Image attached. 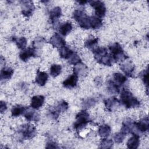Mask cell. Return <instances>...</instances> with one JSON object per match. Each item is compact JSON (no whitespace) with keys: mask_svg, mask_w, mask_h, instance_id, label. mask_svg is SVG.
<instances>
[{"mask_svg":"<svg viewBox=\"0 0 149 149\" xmlns=\"http://www.w3.org/2000/svg\"><path fill=\"white\" fill-rule=\"evenodd\" d=\"M113 81L119 86L123 85L127 81V78L123 74L119 73H115L113 75Z\"/></svg>","mask_w":149,"mask_h":149,"instance_id":"cell-26","label":"cell"},{"mask_svg":"<svg viewBox=\"0 0 149 149\" xmlns=\"http://www.w3.org/2000/svg\"><path fill=\"white\" fill-rule=\"evenodd\" d=\"M36 51L34 48H28L26 49H23L19 54L20 59L26 62L30 58L36 56Z\"/></svg>","mask_w":149,"mask_h":149,"instance_id":"cell-9","label":"cell"},{"mask_svg":"<svg viewBox=\"0 0 149 149\" xmlns=\"http://www.w3.org/2000/svg\"><path fill=\"white\" fill-rule=\"evenodd\" d=\"M142 80L144 82V84L146 85L147 88V91H148V68L147 69L144 70L143 71V74H142Z\"/></svg>","mask_w":149,"mask_h":149,"instance_id":"cell-35","label":"cell"},{"mask_svg":"<svg viewBox=\"0 0 149 149\" xmlns=\"http://www.w3.org/2000/svg\"><path fill=\"white\" fill-rule=\"evenodd\" d=\"M87 66L81 62L74 65L73 73L76 74L77 76H84L87 74Z\"/></svg>","mask_w":149,"mask_h":149,"instance_id":"cell-12","label":"cell"},{"mask_svg":"<svg viewBox=\"0 0 149 149\" xmlns=\"http://www.w3.org/2000/svg\"><path fill=\"white\" fill-rule=\"evenodd\" d=\"M98 134L102 138H106L108 137L111 133V127L108 125H103L99 127Z\"/></svg>","mask_w":149,"mask_h":149,"instance_id":"cell-23","label":"cell"},{"mask_svg":"<svg viewBox=\"0 0 149 149\" xmlns=\"http://www.w3.org/2000/svg\"><path fill=\"white\" fill-rule=\"evenodd\" d=\"M72 30V24L70 22H67L62 24L59 27V32L63 36H66L68 34H69L71 32Z\"/></svg>","mask_w":149,"mask_h":149,"instance_id":"cell-22","label":"cell"},{"mask_svg":"<svg viewBox=\"0 0 149 149\" xmlns=\"http://www.w3.org/2000/svg\"><path fill=\"white\" fill-rule=\"evenodd\" d=\"M90 5L94 8L96 16L101 18L103 17L106 13V7L104 3L101 1H88Z\"/></svg>","mask_w":149,"mask_h":149,"instance_id":"cell-5","label":"cell"},{"mask_svg":"<svg viewBox=\"0 0 149 149\" xmlns=\"http://www.w3.org/2000/svg\"><path fill=\"white\" fill-rule=\"evenodd\" d=\"M97 102V100L95 98H88L83 101L82 102L83 106L84 108H90L93 106H94Z\"/></svg>","mask_w":149,"mask_h":149,"instance_id":"cell-32","label":"cell"},{"mask_svg":"<svg viewBox=\"0 0 149 149\" xmlns=\"http://www.w3.org/2000/svg\"><path fill=\"white\" fill-rule=\"evenodd\" d=\"M140 144V137L136 134H133V136L131 137L127 142V147L130 149L137 148Z\"/></svg>","mask_w":149,"mask_h":149,"instance_id":"cell-16","label":"cell"},{"mask_svg":"<svg viewBox=\"0 0 149 149\" xmlns=\"http://www.w3.org/2000/svg\"><path fill=\"white\" fill-rule=\"evenodd\" d=\"M19 132L22 137L26 139H31L33 138L37 133L36 127L30 124H25L20 126Z\"/></svg>","mask_w":149,"mask_h":149,"instance_id":"cell-4","label":"cell"},{"mask_svg":"<svg viewBox=\"0 0 149 149\" xmlns=\"http://www.w3.org/2000/svg\"><path fill=\"white\" fill-rule=\"evenodd\" d=\"M98 38L92 37L89 38L85 41L84 46H85V47H86L88 49H93L95 48V46L98 44Z\"/></svg>","mask_w":149,"mask_h":149,"instance_id":"cell-28","label":"cell"},{"mask_svg":"<svg viewBox=\"0 0 149 149\" xmlns=\"http://www.w3.org/2000/svg\"><path fill=\"white\" fill-rule=\"evenodd\" d=\"M94 83H95V84L96 85H97L98 86H100V85L101 84V83H102V80H101V79L100 77H96V78L95 79V80H94Z\"/></svg>","mask_w":149,"mask_h":149,"instance_id":"cell-38","label":"cell"},{"mask_svg":"<svg viewBox=\"0 0 149 149\" xmlns=\"http://www.w3.org/2000/svg\"><path fill=\"white\" fill-rule=\"evenodd\" d=\"M48 79V75L44 72H41L38 70L37 72V75L36 77V83L40 86H43L45 84Z\"/></svg>","mask_w":149,"mask_h":149,"instance_id":"cell-15","label":"cell"},{"mask_svg":"<svg viewBox=\"0 0 149 149\" xmlns=\"http://www.w3.org/2000/svg\"><path fill=\"white\" fill-rule=\"evenodd\" d=\"M22 5V13L27 17H29L33 15L35 9L33 2L31 1H21Z\"/></svg>","mask_w":149,"mask_h":149,"instance_id":"cell-6","label":"cell"},{"mask_svg":"<svg viewBox=\"0 0 149 149\" xmlns=\"http://www.w3.org/2000/svg\"><path fill=\"white\" fill-rule=\"evenodd\" d=\"M24 118L29 121H38L40 119L39 115L34 110L27 108L24 113H23Z\"/></svg>","mask_w":149,"mask_h":149,"instance_id":"cell-17","label":"cell"},{"mask_svg":"<svg viewBox=\"0 0 149 149\" xmlns=\"http://www.w3.org/2000/svg\"><path fill=\"white\" fill-rule=\"evenodd\" d=\"M126 136V134L120 130V131L119 133H116L114 135L113 139L116 143H120L123 141Z\"/></svg>","mask_w":149,"mask_h":149,"instance_id":"cell-33","label":"cell"},{"mask_svg":"<svg viewBox=\"0 0 149 149\" xmlns=\"http://www.w3.org/2000/svg\"><path fill=\"white\" fill-rule=\"evenodd\" d=\"M80 5H84L86 4V3H87L88 1H77Z\"/></svg>","mask_w":149,"mask_h":149,"instance_id":"cell-39","label":"cell"},{"mask_svg":"<svg viewBox=\"0 0 149 149\" xmlns=\"http://www.w3.org/2000/svg\"><path fill=\"white\" fill-rule=\"evenodd\" d=\"M78 81V76L73 73L71 76H70L68 78H67L63 82V87L68 88H72L75 87L77 86V83Z\"/></svg>","mask_w":149,"mask_h":149,"instance_id":"cell-13","label":"cell"},{"mask_svg":"<svg viewBox=\"0 0 149 149\" xmlns=\"http://www.w3.org/2000/svg\"><path fill=\"white\" fill-rule=\"evenodd\" d=\"M90 121L89 114L86 110L80 111L76 116V122L74 123V128L79 131L83 129Z\"/></svg>","mask_w":149,"mask_h":149,"instance_id":"cell-3","label":"cell"},{"mask_svg":"<svg viewBox=\"0 0 149 149\" xmlns=\"http://www.w3.org/2000/svg\"><path fill=\"white\" fill-rule=\"evenodd\" d=\"M107 90L110 94H117L120 91V86H119L113 80H109L107 83Z\"/></svg>","mask_w":149,"mask_h":149,"instance_id":"cell-21","label":"cell"},{"mask_svg":"<svg viewBox=\"0 0 149 149\" xmlns=\"http://www.w3.org/2000/svg\"><path fill=\"white\" fill-rule=\"evenodd\" d=\"M120 68L126 76L132 77L135 69V66L132 62L129 61L122 63L120 66Z\"/></svg>","mask_w":149,"mask_h":149,"instance_id":"cell-8","label":"cell"},{"mask_svg":"<svg viewBox=\"0 0 149 149\" xmlns=\"http://www.w3.org/2000/svg\"><path fill=\"white\" fill-rule=\"evenodd\" d=\"M62 70V66L60 65L53 64L51 66L50 68V74L51 75L55 77L58 76Z\"/></svg>","mask_w":149,"mask_h":149,"instance_id":"cell-30","label":"cell"},{"mask_svg":"<svg viewBox=\"0 0 149 149\" xmlns=\"http://www.w3.org/2000/svg\"><path fill=\"white\" fill-rule=\"evenodd\" d=\"M61 15H62V10L61 8L58 6L55 7L50 11L49 19L52 23H55L61 16Z\"/></svg>","mask_w":149,"mask_h":149,"instance_id":"cell-19","label":"cell"},{"mask_svg":"<svg viewBox=\"0 0 149 149\" xmlns=\"http://www.w3.org/2000/svg\"><path fill=\"white\" fill-rule=\"evenodd\" d=\"M136 129L141 133L146 132L148 130L149 121L147 116L143 118L138 122H135Z\"/></svg>","mask_w":149,"mask_h":149,"instance_id":"cell-10","label":"cell"},{"mask_svg":"<svg viewBox=\"0 0 149 149\" xmlns=\"http://www.w3.org/2000/svg\"><path fill=\"white\" fill-rule=\"evenodd\" d=\"M90 28L93 29H97L100 28L102 26V21L101 19L97 16H90Z\"/></svg>","mask_w":149,"mask_h":149,"instance_id":"cell-24","label":"cell"},{"mask_svg":"<svg viewBox=\"0 0 149 149\" xmlns=\"http://www.w3.org/2000/svg\"><path fill=\"white\" fill-rule=\"evenodd\" d=\"M68 60H69V63L73 65H75L78 63L81 62V60L79 56L75 52L73 53V54L70 57V58Z\"/></svg>","mask_w":149,"mask_h":149,"instance_id":"cell-34","label":"cell"},{"mask_svg":"<svg viewBox=\"0 0 149 149\" xmlns=\"http://www.w3.org/2000/svg\"><path fill=\"white\" fill-rule=\"evenodd\" d=\"M113 146V141L111 139L106 138L102 139L100 143V147L101 148H111Z\"/></svg>","mask_w":149,"mask_h":149,"instance_id":"cell-31","label":"cell"},{"mask_svg":"<svg viewBox=\"0 0 149 149\" xmlns=\"http://www.w3.org/2000/svg\"><path fill=\"white\" fill-rule=\"evenodd\" d=\"M59 51L60 56L65 59H69L74 53L72 49H70L66 45L61 47Z\"/></svg>","mask_w":149,"mask_h":149,"instance_id":"cell-20","label":"cell"},{"mask_svg":"<svg viewBox=\"0 0 149 149\" xmlns=\"http://www.w3.org/2000/svg\"><path fill=\"white\" fill-rule=\"evenodd\" d=\"M46 148H59L57 143L52 140H49L46 144Z\"/></svg>","mask_w":149,"mask_h":149,"instance_id":"cell-36","label":"cell"},{"mask_svg":"<svg viewBox=\"0 0 149 149\" xmlns=\"http://www.w3.org/2000/svg\"><path fill=\"white\" fill-rule=\"evenodd\" d=\"M27 108L21 105H15L14 107H13V108H12L11 110V113H12V116H14V117H17L20 116L22 114H23L25 112V111L26 110Z\"/></svg>","mask_w":149,"mask_h":149,"instance_id":"cell-25","label":"cell"},{"mask_svg":"<svg viewBox=\"0 0 149 149\" xmlns=\"http://www.w3.org/2000/svg\"><path fill=\"white\" fill-rule=\"evenodd\" d=\"M14 70L10 68L4 67L1 70V80H7L10 79L13 76Z\"/></svg>","mask_w":149,"mask_h":149,"instance_id":"cell-18","label":"cell"},{"mask_svg":"<svg viewBox=\"0 0 149 149\" xmlns=\"http://www.w3.org/2000/svg\"><path fill=\"white\" fill-rule=\"evenodd\" d=\"M7 109V105L4 101H1L0 102V111L1 113H3Z\"/></svg>","mask_w":149,"mask_h":149,"instance_id":"cell-37","label":"cell"},{"mask_svg":"<svg viewBox=\"0 0 149 149\" xmlns=\"http://www.w3.org/2000/svg\"><path fill=\"white\" fill-rule=\"evenodd\" d=\"M105 106L108 111L113 112L115 111L120 104V101L115 97H110L104 101Z\"/></svg>","mask_w":149,"mask_h":149,"instance_id":"cell-7","label":"cell"},{"mask_svg":"<svg viewBox=\"0 0 149 149\" xmlns=\"http://www.w3.org/2000/svg\"><path fill=\"white\" fill-rule=\"evenodd\" d=\"M126 108H137L140 106V101L133 96L132 93L127 90L123 89L120 94V101Z\"/></svg>","mask_w":149,"mask_h":149,"instance_id":"cell-1","label":"cell"},{"mask_svg":"<svg viewBox=\"0 0 149 149\" xmlns=\"http://www.w3.org/2000/svg\"><path fill=\"white\" fill-rule=\"evenodd\" d=\"M50 43L54 47L61 48L64 45H66V42L63 38H62L58 34L55 33L53 35L49 41Z\"/></svg>","mask_w":149,"mask_h":149,"instance_id":"cell-11","label":"cell"},{"mask_svg":"<svg viewBox=\"0 0 149 149\" xmlns=\"http://www.w3.org/2000/svg\"><path fill=\"white\" fill-rule=\"evenodd\" d=\"M68 107H69L68 103L66 101L62 100L59 101L58 103V104L56 105V106L54 109L59 113L60 112H63L66 111L68 109Z\"/></svg>","mask_w":149,"mask_h":149,"instance_id":"cell-29","label":"cell"},{"mask_svg":"<svg viewBox=\"0 0 149 149\" xmlns=\"http://www.w3.org/2000/svg\"><path fill=\"white\" fill-rule=\"evenodd\" d=\"M12 41L15 42L17 47L21 49H24L27 45V40L24 37L20 38H16L15 37H12Z\"/></svg>","mask_w":149,"mask_h":149,"instance_id":"cell-27","label":"cell"},{"mask_svg":"<svg viewBox=\"0 0 149 149\" xmlns=\"http://www.w3.org/2000/svg\"><path fill=\"white\" fill-rule=\"evenodd\" d=\"M109 49L115 62H123L128 58V56L125 54L122 46L118 42L113 43L109 45Z\"/></svg>","mask_w":149,"mask_h":149,"instance_id":"cell-2","label":"cell"},{"mask_svg":"<svg viewBox=\"0 0 149 149\" xmlns=\"http://www.w3.org/2000/svg\"><path fill=\"white\" fill-rule=\"evenodd\" d=\"M45 98L43 95H35L31 98V107L33 109H38L43 105Z\"/></svg>","mask_w":149,"mask_h":149,"instance_id":"cell-14","label":"cell"}]
</instances>
